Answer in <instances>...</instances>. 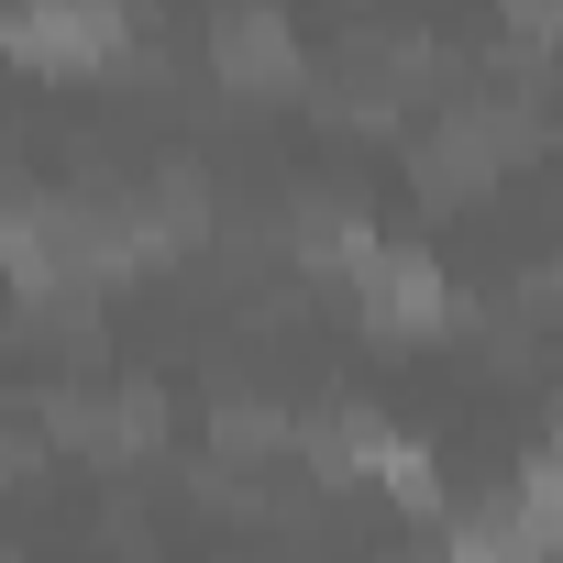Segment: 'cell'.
<instances>
[{"instance_id": "1", "label": "cell", "mask_w": 563, "mask_h": 563, "mask_svg": "<svg viewBox=\"0 0 563 563\" xmlns=\"http://www.w3.org/2000/svg\"><path fill=\"white\" fill-rule=\"evenodd\" d=\"M541 133H552L541 89H442V111L420 122L409 166H420V188L464 199V188H486V177L530 166V155H541Z\"/></svg>"}, {"instance_id": "2", "label": "cell", "mask_w": 563, "mask_h": 563, "mask_svg": "<svg viewBox=\"0 0 563 563\" xmlns=\"http://www.w3.org/2000/svg\"><path fill=\"white\" fill-rule=\"evenodd\" d=\"M354 310H365L376 332H442V321H453V276H442V254H420V243H376V254L354 265Z\"/></svg>"}, {"instance_id": "3", "label": "cell", "mask_w": 563, "mask_h": 563, "mask_svg": "<svg viewBox=\"0 0 563 563\" xmlns=\"http://www.w3.org/2000/svg\"><path fill=\"white\" fill-rule=\"evenodd\" d=\"M0 45L23 67H111V56H133V23L89 12V0H56V12H0Z\"/></svg>"}, {"instance_id": "4", "label": "cell", "mask_w": 563, "mask_h": 563, "mask_svg": "<svg viewBox=\"0 0 563 563\" xmlns=\"http://www.w3.org/2000/svg\"><path fill=\"white\" fill-rule=\"evenodd\" d=\"M210 67H221V89H299L310 78V45H299V23L288 12H221L210 23Z\"/></svg>"}, {"instance_id": "5", "label": "cell", "mask_w": 563, "mask_h": 563, "mask_svg": "<svg viewBox=\"0 0 563 563\" xmlns=\"http://www.w3.org/2000/svg\"><path fill=\"white\" fill-rule=\"evenodd\" d=\"M376 243H387V232H376L354 199H332V188H299V199H288V254L321 265V276H343V288H354V265H365Z\"/></svg>"}, {"instance_id": "6", "label": "cell", "mask_w": 563, "mask_h": 563, "mask_svg": "<svg viewBox=\"0 0 563 563\" xmlns=\"http://www.w3.org/2000/svg\"><path fill=\"white\" fill-rule=\"evenodd\" d=\"M442 563H552V541L519 519V497L508 508H464L453 530H442Z\"/></svg>"}, {"instance_id": "7", "label": "cell", "mask_w": 563, "mask_h": 563, "mask_svg": "<svg viewBox=\"0 0 563 563\" xmlns=\"http://www.w3.org/2000/svg\"><path fill=\"white\" fill-rule=\"evenodd\" d=\"M519 519H530V530H541V541L563 552V431H552V442L530 453V475H519Z\"/></svg>"}]
</instances>
